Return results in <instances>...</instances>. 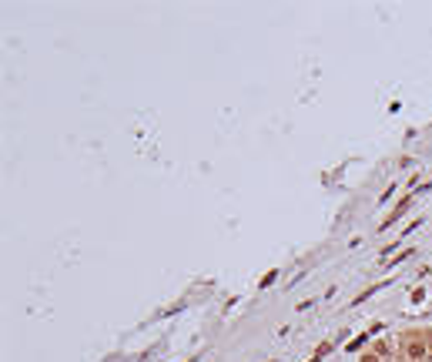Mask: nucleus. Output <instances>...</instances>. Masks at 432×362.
<instances>
[{
	"label": "nucleus",
	"instance_id": "nucleus-4",
	"mask_svg": "<svg viewBox=\"0 0 432 362\" xmlns=\"http://www.w3.org/2000/svg\"><path fill=\"white\" fill-rule=\"evenodd\" d=\"M362 362H378V359H376V356H365V359H362Z\"/></svg>",
	"mask_w": 432,
	"mask_h": 362
},
{
	"label": "nucleus",
	"instance_id": "nucleus-5",
	"mask_svg": "<svg viewBox=\"0 0 432 362\" xmlns=\"http://www.w3.org/2000/svg\"><path fill=\"white\" fill-rule=\"evenodd\" d=\"M312 362H319V359H312Z\"/></svg>",
	"mask_w": 432,
	"mask_h": 362
},
{
	"label": "nucleus",
	"instance_id": "nucleus-3",
	"mask_svg": "<svg viewBox=\"0 0 432 362\" xmlns=\"http://www.w3.org/2000/svg\"><path fill=\"white\" fill-rule=\"evenodd\" d=\"M409 255H412V248H405V251H399V255H395V262H392V265H399V262H405Z\"/></svg>",
	"mask_w": 432,
	"mask_h": 362
},
{
	"label": "nucleus",
	"instance_id": "nucleus-2",
	"mask_svg": "<svg viewBox=\"0 0 432 362\" xmlns=\"http://www.w3.org/2000/svg\"><path fill=\"white\" fill-rule=\"evenodd\" d=\"M275 278H278V272H268V275H265V278H262V288H268V285H271V282H275Z\"/></svg>",
	"mask_w": 432,
	"mask_h": 362
},
{
	"label": "nucleus",
	"instance_id": "nucleus-1",
	"mask_svg": "<svg viewBox=\"0 0 432 362\" xmlns=\"http://www.w3.org/2000/svg\"><path fill=\"white\" fill-rule=\"evenodd\" d=\"M409 356H412V359H422V356H426V349H422L419 342H412V345H409Z\"/></svg>",
	"mask_w": 432,
	"mask_h": 362
}]
</instances>
